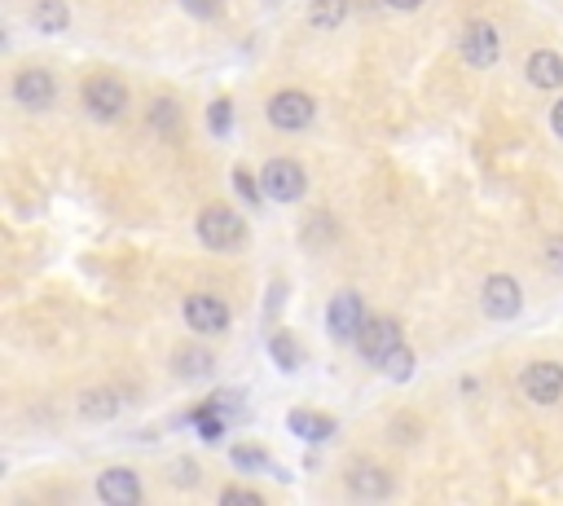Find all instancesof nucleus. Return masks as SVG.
I'll list each match as a JSON object with an SVG mask.
<instances>
[{"label": "nucleus", "mask_w": 563, "mask_h": 506, "mask_svg": "<svg viewBox=\"0 0 563 506\" xmlns=\"http://www.w3.org/2000/svg\"><path fill=\"white\" fill-rule=\"evenodd\" d=\"M264 194L273 198V203H295L304 190H308V176L295 159H269L264 163V176H260Z\"/></svg>", "instance_id": "f03ea898"}, {"label": "nucleus", "mask_w": 563, "mask_h": 506, "mask_svg": "<svg viewBox=\"0 0 563 506\" xmlns=\"http://www.w3.org/2000/svg\"><path fill=\"white\" fill-rule=\"evenodd\" d=\"M383 370H388L392 379H410V374H414V352L405 348V344H396L388 352V361H383Z\"/></svg>", "instance_id": "4be33fe9"}, {"label": "nucleus", "mask_w": 563, "mask_h": 506, "mask_svg": "<svg viewBox=\"0 0 563 506\" xmlns=\"http://www.w3.org/2000/svg\"><path fill=\"white\" fill-rule=\"evenodd\" d=\"M229 115H234L229 97H216L212 110H207V124H212V132H229Z\"/></svg>", "instance_id": "b1692460"}, {"label": "nucleus", "mask_w": 563, "mask_h": 506, "mask_svg": "<svg viewBox=\"0 0 563 506\" xmlns=\"http://www.w3.org/2000/svg\"><path fill=\"white\" fill-rule=\"evenodd\" d=\"M524 71H528V84H537V88H559L563 84V58L559 53H550V49L533 53Z\"/></svg>", "instance_id": "ddd939ff"}, {"label": "nucleus", "mask_w": 563, "mask_h": 506, "mask_svg": "<svg viewBox=\"0 0 563 506\" xmlns=\"http://www.w3.org/2000/svg\"><path fill=\"white\" fill-rule=\"evenodd\" d=\"M234 467H242V471H269V454L256 449V445H238L234 449Z\"/></svg>", "instance_id": "5701e85b"}, {"label": "nucleus", "mask_w": 563, "mask_h": 506, "mask_svg": "<svg viewBox=\"0 0 563 506\" xmlns=\"http://www.w3.org/2000/svg\"><path fill=\"white\" fill-rule=\"evenodd\" d=\"M313 115H317V106H313V97H308V93H295V88H286V93L269 97V124H273V128L300 132V128L313 124Z\"/></svg>", "instance_id": "20e7f679"}, {"label": "nucleus", "mask_w": 563, "mask_h": 506, "mask_svg": "<svg viewBox=\"0 0 563 506\" xmlns=\"http://www.w3.org/2000/svg\"><path fill=\"white\" fill-rule=\"evenodd\" d=\"M520 282L506 278V273H493L489 282H484V313L493 317V322H511L515 313H520Z\"/></svg>", "instance_id": "1a4fd4ad"}, {"label": "nucleus", "mask_w": 563, "mask_h": 506, "mask_svg": "<svg viewBox=\"0 0 563 506\" xmlns=\"http://www.w3.org/2000/svg\"><path fill=\"white\" fill-rule=\"evenodd\" d=\"M185 322H190V330H198V335H220V330L229 326V304L220 300V295L198 291L185 300Z\"/></svg>", "instance_id": "39448f33"}, {"label": "nucleus", "mask_w": 563, "mask_h": 506, "mask_svg": "<svg viewBox=\"0 0 563 506\" xmlns=\"http://www.w3.org/2000/svg\"><path fill=\"white\" fill-rule=\"evenodd\" d=\"M344 18H348V0H313V5H308V22L322 31L339 27Z\"/></svg>", "instance_id": "f3484780"}, {"label": "nucleus", "mask_w": 563, "mask_h": 506, "mask_svg": "<svg viewBox=\"0 0 563 506\" xmlns=\"http://www.w3.org/2000/svg\"><path fill=\"white\" fill-rule=\"evenodd\" d=\"M396 344H401V330H396V322H388V317H366V326H361V335H357L361 357L374 361V366H383Z\"/></svg>", "instance_id": "423d86ee"}, {"label": "nucleus", "mask_w": 563, "mask_h": 506, "mask_svg": "<svg viewBox=\"0 0 563 506\" xmlns=\"http://www.w3.org/2000/svg\"><path fill=\"white\" fill-rule=\"evenodd\" d=\"M524 392L537 405H555L563 396V366H555V361H533L524 370Z\"/></svg>", "instance_id": "9d476101"}, {"label": "nucleus", "mask_w": 563, "mask_h": 506, "mask_svg": "<svg viewBox=\"0 0 563 506\" xmlns=\"http://www.w3.org/2000/svg\"><path fill=\"white\" fill-rule=\"evenodd\" d=\"M198 238H203L212 251H229L247 238V225H242V216L234 212V207L212 203V207H203V216H198Z\"/></svg>", "instance_id": "f257e3e1"}, {"label": "nucleus", "mask_w": 563, "mask_h": 506, "mask_svg": "<svg viewBox=\"0 0 563 506\" xmlns=\"http://www.w3.org/2000/svg\"><path fill=\"white\" fill-rule=\"evenodd\" d=\"M150 124L163 132V137H168V132H176L181 128V106L172 102V97H159V102L150 106Z\"/></svg>", "instance_id": "6ab92c4d"}, {"label": "nucleus", "mask_w": 563, "mask_h": 506, "mask_svg": "<svg viewBox=\"0 0 563 506\" xmlns=\"http://www.w3.org/2000/svg\"><path fill=\"white\" fill-rule=\"evenodd\" d=\"M185 9H190L194 18H216L220 14V0H181Z\"/></svg>", "instance_id": "bb28decb"}, {"label": "nucleus", "mask_w": 563, "mask_h": 506, "mask_svg": "<svg viewBox=\"0 0 563 506\" xmlns=\"http://www.w3.org/2000/svg\"><path fill=\"white\" fill-rule=\"evenodd\" d=\"M291 432L300 440H326L330 432H335V423H330L326 414H308V410H295L291 414Z\"/></svg>", "instance_id": "dca6fc26"}, {"label": "nucleus", "mask_w": 563, "mask_h": 506, "mask_svg": "<svg viewBox=\"0 0 563 506\" xmlns=\"http://www.w3.org/2000/svg\"><path fill=\"white\" fill-rule=\"evenodd\" d=\"M220 502H229V506H260V493H251V489H225V493H220Z\"/></svg>", "instance_id": "a878e982"}, {"label": "nucleus", "mask_w": 563, "mask_h": 506, "mask_svg": "<svg viewBox=\"0 0 563 506\" xmlns=\"http://www.w3.org/2000/svg\"><path fill=\"white\" fill-rule=\"evenodd\" d=\"M97 493H102L110 506H137L141 502V480L132 476L128 467H110V471H102V480H97Z\"/></svg>", "instance_id": "9b49d317"}, {"label": "nucleus", "mask_w": 563, "mask_h": 506, "mask_svg": "<svg viewBox=\"0 0 563 506\" xmlns=\"http://www.w3.org/2000/svg\"><path fill=\"white\" fill-rule=\"evenodd\" d=\"M550 124H555V132H559V137H563V102H559L555 110H550Z\"/></svg>", "instance_id": "c85d7f7f"}, {"label": "nucleus", "mask_w": 563, "mask_h": 506, "mask_svg": "<svg viewBox=\"0 0 563 506\" xmlns=\"http://www.w3.org/2000/svg\"><path fill=\"white\" fill-rule=\"evenodd\" d=\"M269 352H273V361H278V370H300V361H304V352H300V344H295L286 330H278V335L269 339Z\"/></svg>", "instance_id": "a211bd4d"}, {"label": "nucleus", "mask_w": 563, "mask_h": 506, "mask_svg": "<svg viewBox=\"0 0 563 506\" xmlns=\"http://www.w3.org/2000/svg\"><path fill=\"white\" fill-rule=\"evenodd\" d=\"M388 5H392V9H418L423 0H388Z\"/></svg>", "instance_id": "c756f323"}, {"label": "nucleus", "mask_w": 563, "mask_h": 506, "mask_svg": "<svg viewBox=\"0 0 563 506\" xmlns=\"http://www.w3.org/2000/svg\"><path fill=\"white\" fill-rule=\"evenodd\" d=\"M330 335L335 339H357L361 326H366V308H361V295L357 291H339L335 300H330Z\"/></svg>", "instance_id": "6e6552de"}, {"label": "nucleus", "mask_w": 563, "mask_h": 506, "mask_svg": "<svg viewBox=\"0 0 563 506\" xmlns=\"http://www.w3.org/2000/svg\"><path fill=\"white\" fill-rule=\"evenodd\" d=\"M53 93H58V88H53V75L49 71H22L18 80H14V97L27 110H49L53 106Z\"/></svg>", "instance_id": "f8f14e48"}, {"label": "nucleus", "mask_w": 563, "mask_h": 506, "mask_svg": "<svg viewBox=\"0 0 563 506\" xmlns=\"http://www.w3.org/2000/svg\"><path fill=\"white\" fill-rule=\"evenodd\" d=\"M234 185H238V194L247 198V203H260V194H264V185H256V176H251L247 168H238L234 172Z\"/></svg>", "instance_id": "393cba45"}, {"label": "nucleus", "mask_w": 563, "mask_h": 506, "mask_svg": "<svg viewBox=\"0 0 563 506\" xmlns=\"http://www.w3.org/2000/svg\"><path fill=\"white\" fill-rule=\"evenodd\" d=\"M84 106H88V115L102 119V124L106 119H119L128 106V88L119 80H110V75H93V80L84 84Z\"/></svg>", "instance_id": "7ed1b4c3"}, {"label": "nucleus", "mask_w": 563, "mask_h": 506, "mask_svg": "<svg viewBox=\"0 0 563 506\" xmlns=\"http://www.w3.org/2000/svg\"><path fill=\"white\" fill-rule=\"evenodd\" d=\"M546 260H550V269H555V273H563V238L546 242Z\"/></svg>", "instance_id": "cd10ccee"}, {"label": "nucleus", "mask_w": 563, "mask_h": 506, "mask_svg": "<svg viewBox=\"0 0 563 506\" xmlns=\"http://www.w3.org/2000/svg\"><path fill=\"white\" fill-rule=\"evenodd\" d=\"M212 366L216 361L207 357V352H181V357H176V374H181V379H207V374H212Z\"/></svg>", "instance_id": "aec40b11"}, {"label": "nucleus", "mask_w": 563, "mask_h": 506, "mask_svg": "<svg viewBox=\"0 0 563 506\" xmlns=\"http://www.w3.org/2000/svg\"><path fill=\"white\" fill-rule=\"evenodd\" d=\"M458 53L471 66H493L498 62L502 40H498V31H493V22H471V27L462 31V40H458Z\"/></svg>", "instance_id": "0eeeda50"}, {"label": "nucleus", "mask_w": 563, "mask_h": 506, "mask_svg": "<svg viewBox=\"0 0 563 506\" xmlns=\"http://www.w3.org/2000/svg\"><path fill=\"white\" fill-rule=\"evenodd\" d=\"M80 410H84V418H115L119 401H115V392H88Z\"/></svg>", "instance_id": "412c9836"}, {"label": "nucleus", "mask_w": 563, "mask_h": 506, "mask_svg": "<svg viewBox=\"0 0 563 506\" xmlns=\"http://www.w3.org/2000/svg\"><path fill=\"white\" fill-rule=\"evenodd\" d=\"M31 18H36V27H40V31H49V36H58V31L71 27V9H66L62 0H40L36 14H31Z\"/></svg>", "instance_id": "2eb2a0df"}, {"label": "nucleus", "mask_w": 563, "mask_h": 506, "mask_svg": "<svg viewBox=\"0 0 563 506\" xmlns=\"http://www.w3.org/2000/svg\"><path fill=\"white\" fill-rule=\"evenodd\" d=\"M348 489L357 493V498H383V493L392 489V480H388V471H379V467H361L348 476Z\"/></svg>", "instance_id": "4468645a"}]
</instances>
